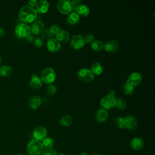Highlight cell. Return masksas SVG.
Masks as SVG:
<instances>
[{"instance_id":"3957f363","label":"cell","mask_w":155,"mask_h":155,"mask_svg":"<svg viewBox=\"0 0 155 155\" xmlns=\"http://www.w3.org/2000/svg\"><path fill=\"white\" fill-rule=\"evenodd\" d=\"M56 74L54 70L50 67H47L42 70L41 73V79L42 82L47 84H52L56 79Z\"/></svg>"},{"instance_id":"d590c367","label":"cell","mask_w":155,"mask_h":155,"mask_svg":"<svg viewBox=\"0 0 155 155\" xmlns=\"http://www.w3.org/2000/svg\"><path fill=\"white\" fill-rule=\"evenodd\" d=\"M94 36L91 35V34H88L87 35H86L84 37V40H85V43H88V44H91L94 40Z\"/></svg>"},{"instance_id":"ac0fdd59","label":"cell","mask_w":155,"mask_h":155,"mask_svg":"<svg viewBox=\"0 0 155 155\" xmlns=\"http://www.w3.org/2000/svg\"><path fill=\"white\" fill-rule=\"evenodd\" d=\"M35 7H36L35 10L37 13L44 14L48 11L49 8V3L47 1L42 0L38 2Z\"/></svg>"},{"instance_id":"bcb514c9","label":"cell","mask_w":155,"mask_h":155,"mask_svg":"<svg viewBox=\"0 0 155 155\" xmlns=\"http://www.w3.org/2000/svg\"><path fill=\"white\" fill-rule=\"evenodd\" d=\"M17 155H24V154H17Z\"/></svg>"},{"instance_id":"7a4b0ae2","label":"cell","mask_w":155,"mask_h":155,"mask_svg":"<svg viewBox=\"0 0 155 155\" xmlns=\"http://www.w3.org/2000/svg\"><path fill=\"white\" fill-rule=\"evenodd\" d=\"M27 152L30 155H39L44 150L41 142L31 139L27 145Z\"/></svg>"},{"instance_id":"5b68a950","label":"cell","mask_w":155,"mask_h":155,"mask_svg":"<svg viewBox=\"0 0 155 155\" xmlns=\"http://www.w3.org/2000/svg\"><path fill=\"white\" fill-rule=\"evenodd\" d=\"M79 79L83 82L90 83L93 81L94 78V75L90 69L82 68L79 70L77 73Z\"/></svg>"},{"instance_id":"e0dca14e","label":"cell","mask_w":155,"mask_h":155,"mask_svg":"<svg viewBox=\"0 0 155 155\" xmlns=\"http://www.w3.org/2000/svg\"><path fill=\"white\" fill-rule=\"evenodd\" d=\"M42 102V99L38 96H33L31 97L28 101V107L32 110L38 108Z\"/></svg>"},{"instance_id":"ffe728a7","label":"cell","mask_w":155,"mask_h":155,"mask_svg":"<svg viewBox=\"0 0 155 155\" xmlns=\"http://www.w3.org/2000/svg\"><path fill=\"white\" fill-rule=\"evenodd\" d=\"M108 117V111L104 109L100 108L96 113V119L99 122H105Z\"/></svg>"},{"instance_id":"1f68e13d","label":"cell","mask_w":155,"mask_h":155,"mask_svg":"<svg viewBox=\"0 0 155 155\" xmlns=\"http://www.w3.org/2000/svg\"><path fill=\"white\" fill-rule=\"evenodd\" d=\"M116 124L117 127L120 129L125 128V124H124V118L120 116L118 117L116 120Z\"/></svg>"},{"instance_id":"83f0119b","label":"cell","mask_w":155,"mask_h":155,"mask_svg":"<svg viewBox=\"0 0 155 155\" xmlns=\"http://www.w3.org/2000/svg\"><path fill=\"white\" fill-rule=\"evenodd\" d=\"M115 106L120 110H124L127 107V102L124 99L117 98Z\"/></svg>"},{"instance_id":"9a60e30c","label":"cell","mask_w":155,"mask_h":155,"mask_svg":"<svg viewBox=\"0 0 155 155\" xmlns=\"http://www.w3.org/2000/svg\"><path fill=\"white\" fill-rule=\"evenodd\" d=\"M30 86L33 90H38L42 85V82L41 78L36 74H32L29 82Z\"/></svg>"},{"instance_id":"2e32d148","label":"cell","mask_w":155,"mask_h":155,"mask_svg":"<svg viewBox=\"0 0 155 155\" xmlns=\"http://www.w3.org/2000/svg\"><path fill=\"white\" fill-rule=\"evenodd\" d=\"M47 48L50 52L54 53L60 49L61 44L55 38H53L47 41Z\"/></svg>"},{"instance_id":"8d00e7d4","label":"cell","mask_w":155,"mask_h":155,"mask_svg":"<svg viewBox=\"0 0 155 155\" xmlns=\"http://www.w3.org/2000/svg\"><path fill=\"white\" fill-rule=\"evenodd\" d=\"M44 43V40L42 39V38H37L34 40V44L36 47H41L43 45Z\"/></svg>"},{"instance_id":"30bf717a","label":"cell","mask_w":155,"mask_h":155,"mask_svg":"<svg viewBox=\"0 0 155 155\" xmlns=\"http://www.w3.org/2000/svg\"><path fill=\"white\" fill-rule=\"evenodd\" d=\"M142 81V76L141 74L138 72H133L128 76L126 83L130 84L133 87H136L141 84Z\"/></svg>"},{"instance_id":"d4e9b609","label":"cell","mask_w":155,"mask_h":155,"mask_svg":"<svg viewBox=\"0 0 155 155\" xmlns=\"http://www.w3.org/2000/svg\"><path fill=\"white\" fill-rule=\"evenodd\" d=\"M80 19V16H79V15L75 12H73L71 13H70L67 18V20L68 22L71 24H77Z\"/></svg>"},{"instance_id":"603a6c76","label":"cell","mask_w":155,"mask_h":155,"mask_svg":"<svg viewBox=\"0 0 155 155\" xmlns=\"http://www.w3.org/2000/svg\"><path fill=\"white\" fill-rule=\"evenodd\" d=\"M73 122V118L70 114H65L62 116L60 120H59V124L61 126L67 127H69Z\"/></svg>"},{"instance_id":"7402d4cb","label":"cell","mask_w":155,"mask_h":155,"mask_svg":"<svg viewBox=\"0 0 155 155\" xmlns=\"http://www.w3.org/2000/svg\"><path fill=\"white\" fill-rule=\"evenodd\" d=\"M75 12H76L79 15V16H82V17H86L90 13V8L86 5L81 4L76 9Z\"/></svg>"},{"instance_id":"ba28073f","label":"cell","mask_w":155,"mask_h":155,"mask_svg":"<svg viewBox=\"0 0 155 155\" xmlns=\"http://www.w3.org/2000/svg\"><path fill=\"white\" fill-rule=\"evenodd\" d=\"M85 45L84 37L81 35H74L71 39L70 45L74 50L81 49Z\"/></svg>"},{"instance_id":"4316f807","label":"cell","mask_w":155,"mask_h":155,"mask_svg":"<svg viewBox=\"0 0 155 155\" xmlns=\"http://www.w3.org/2000/svg\"><path fill=\"white\" fill-rule=\"evenodd\" d=\"M44 148H51L54 145V140L50 137H47L41 141Z\"/></svg>"},{"instance_id":"9c48e42d","label":"cell","mask_w":155,"mask_h":155,"mask_svg":"<svg viewBox=\"0 0 155 155\" xmlns=\"http://www.w3.org/2000/svg\"><path fill=\"white\" fill-rule=\"evenodd\" d=\"M33 136L34 139L41 142L47 137V130L45 127L42 126L36 127L33 130Z\"/></svg>"},{"instance_id":"484cf974","label":"cell","mask_w":155,"mask_h":155,"mask_svg":"<svg viewBox=\"0 0 155 155\" xmlns=\"http://www.w3.org/2000/svg\"><path fill=\"white\" fill-rule=\"evenodd\" d=\"M91 48L96 51H100L104 49V43L101 41L95 40L91 44Z\"/></svg>"},{"instance_id":"ab89813d","label":"cell","mask_w":155,"mask_h":155,"mask_svg":"<svg viewBox=\"0 0 155 155\" xmlns=\"http://www.w3.org/2000/svg\"><path fill=\"white\" fill-rule=\"evenodd\" d=\"M26 39H27V41L28 42H31L34 41V40H35L33 36L32 35H31L30 36H28Z\"/></svg>"},{"instance_id":"f35d334b","label":"cell","mask_w":155,"mask_h":155,"mask_svg":"<svg viewBox=\"0 0 155 155\" xmlns=\"http://www.w3.org/2000/svg\"><path fill=\"white\" fill-rule=\"evenodd\" d=\"M5 35V31L4 28L0 27V37H3Z\"/></svg>"},{"instance_id":"d6a6232c","label":"cell","mask_w":155,"mask_h":155,"mask_svg":"<svg viewBox=\"0 0 155 155\" xmlns=\"http://www.w3.org/2000/svg\"><path fill=\"white\" fill-rule=\"evenodd\" d=\"M56 91H57V88L54 85L51 84L48 85L47 88V93L50 96L54 95L56 93Z\"/></svg>"},{"instance_id":"f6af8a7d","label":"cell","mask_w":155,"mask_h":155,"mask_svg":"<svg viewBox=\"0 0 155 155\" xmlns=\"http://www.w3.org/2000/svg\"><path fill=\"white\" fill-rule=\"evenodd\" d=\"M57 155H66V154H64V153H58V154Z\"/></svg>"},{"instance_id":"836d02e7","label":"cell","mask_w":155,"mask_h":155,"mask_svg":"<svg viewBox=\"0 0 155 155\" xmlns=\"http://www.w3.org/2000/svg\"><path fill=\"white\" fill-rule=\"evenodd\" d=\"M49 30H50V31H51V33L53 35H57V34L61 30L60 27H59L58 25H57V24L52 25L50 27V28H49Z\"/></svg>"},{"instance_id":"5bb4252c","label":"cell","mask_w":155,"mask_h":155,"mask_svg":"<svg viewBox=\"0 0 155 155\" xmlns=\"http://www.w3.org/2000/svg\"><path fill=\"white\" fill-rule=\"evenodd\" d=\"M44 28V24L41 21H37L32 23L30 27L31 33L34 35H39L41 34Z\"/></svg>"},{"instance_id":"4fadbf2b","label":"cell","mask_w":155,"mask_h":155,"mask_svg":"<svg viewBox=\"0 0 155 155\" xmlns=\"http://www.w3.org/2000/svg\"><path fill=\"white\" fill-rule=\"evenodd\" d=\"M119 43L115 40L109 41L104 44V49L108 53H113L118 50Z\"/></svg>"},{"instance_id":"52a82bcc","label":"cell","mask_w":155,"mask_h":155,"mask_svg":"<svg viewBox=\"0 0 155 155\" xmlns=\"http://www.w3.org/2000/svg\"><path fill=\"white\" fill-rule=\"evenodd\" d=\"M58 10L63 14H68L72 11L71 1L69 0H60L57 2Z\"/></svg>"},{"instance_id":"74e56055","label":"cell","mask_w":155,"mask_h":155,"mask_svg":"<svg viewBox=\"0 0 155 155\" xmlns=\"http://www.w3.org/2000/svg\"><path fill=\"white\" fill-rule=\"evenodd\" d=\"M38 2V1H37L36 0H30L28 1V4H29L28 5L34 8V7H35L36 5Z\"/></svg>"},{"instance_id":"60d3db41","label":"cell","mask_w":155,"mask_h":155,"mask_svg":"<svg viewBox=\"0 0 155 155\" xmlns=\"http://www.w3.org/2000/svg\"><path fill=\"white\" fill-rule=\"evenodd\" d=\"M108 94L111 95V96H114L115 94V91L113 89H109L108 91Z\"/></svg>"},{"instance_id":"7bdbcfd3","label":"cell","mask_w":155,"mask_h":155,"mask_svg":"<svg viewBox=\"0 0 155 155\" xmlns=\"http://www.w3.org/2000/svg\"><path fill=\"white\" fill-rule=\"evenodd\" d=\"M92 155H104V154H101V153H94V154H93Z\"/></svg>"},{"instance_id":"e575fe53","label":"cell","mask_w":155,"mask_h":155,"mask_svg":"<svg viewBox=\"0 0 155 155\" xmlns=\"http://www.w3.org/2000/svg\"><path fill=\"white\" fill-rule=\"evenodd\" d=\"M82 4L81 1L79 0H73L71 1V7H72V11L76 12V9L79 7V5Z\"/></svg>"},{"instance_id":"d6986e66","label":"cell","mask_w":155,"mask_h":155,"mask_svg":"<svg viewBox=\"0 0 155 155\" xmlns=\"http://www.w3.org/2000/svg\"><path fill=\"white\" fill-rule=\"evenodd\" d=\"M70 33L65 30H61L57 35H55V39L61 43H66L70 39Z\"/></svg>"},{"instance_id":"8fae6325","label":"cell","mask_w":155,"mask_h":155,"mask_svg":"<svg viewBox=\"0 0 155 155\" xmlns=\"http://www.w3.org/2000/svg\"><path fill=\"white\" fill-rule=\"evenodd\" d=\"M144 145H145L144 140L139 137H133L130 142V148L134 151H139L142 150L143 148Z\"/></svg>"},{"instance_id":"6da1fadb","label":"cell","mask_w":155,"mask_h":155,"mask_svg":"<svg viewBox=\"0 0 155 155\" xmlns=\"http://www.w3.org/2000/svg\"><path fill=\"white\" fill-rule=\"evenodd\" d=\"M38 13L35 8L28 5L23 6L19 12L18 18L22 23H32L36 19Z\"/></svg>"},{"instance_id":"4dcf8cb0","label":"cell","mask_w":155,"mask_h":155,"mask_svg":"<svg viewBox=\"0 0 155 155\" xmlns=\"http://www.w3.org/2000/svg\"><path fill=\"white\" fill-rule=\"evenodd\" d=\"M57 151L53 148H44L41 155H57Z\"/></svg>"},{"instance_id":"7c38bea8","label":"cell","mask_w":155,"mask_h":155,"mask_svg":"<svg viewBox=\"0 0 155 155\" xmlns=\"http://www.w3.org/2000/svg\"><path fill=\"white\" fill-rule=\"evenodd\" d=\"M125 128L133 131L135 130L137 125V121L136 119L131 115H128L124 117Z\"/></svg>"},{"instance_id":"f1b7e54d","label":"cell","mask_w":155,"mask_h":155,"mask_svg":"<svg viewBox=\"0 0 155 155\" xmlns=\"http://www.w3.org/2000/svg\"><path fill=\"white\" fill-rule=\"evenodd\" d=\"M42 38L44 40H47V41L50 39H51L53 38V35L51 33L50 30L48 28L45 29L42 32Z\"/></svg>"},{"instance_id":"8992f818","label":"cell","mask_w":155,"mask_h":155,"mask_svg":"<svg viewBox=\"0 0 155 155\" xmlns=\"http://www.w3.org/2000/svg\"><path fill=\"white\" fill-rule=\"evenodd\" d=\"M116 101V98L114 96L108 94L101 99L100 104L104 109H111L115 107Z\"/></svg>"},{"instance_id":"f546056e","label":"cell","mask_w":155,"mask_h":155,"mask_svg":"<svg viewBox=\"0 0 155 155\" xmlns=\"http://www.w3.org/2000/svg\"><path fill=\"white\" fill-rule=\"evenodd\" d=\"M134 91V87H133L132 85L126 83L124 84L123 87V91L126 94H132Z\"/></svg>"},{"instance_id":"ee69618b","label":"cell","mask_w":155,"mask_h":155,"mask_svg":"<svg viewBox=\"0 0 155 155\" xmlns=\"http://www.w3.org/2000/svg\"><path fill=\"white\" fill-rule=\"evenodd\" d=\"M2 61V58L0 56V66H1V65Z\"/></svg>"},{"instance_id":"cb8c5ba5","label":"cell","mask_w":155,"mask_h":155,"mask_svg":"<svg viewBox=\"0 0 155 155\" xmlns=\"http://www.w3.org/2000/svg\"><path fill=\"white\" fill-rule=\"evenodd\" d=\"M104 70L103 65L100 62H95L94 63L91 68V71L92 73L96 75H100L102 73Z\"/></svg>"},{"instance_id":"277c9868","label":"cell","mask_w":155,"mask_h":155,"mask_svg":"<svg viewBox=\"0 0 155 155\" xmlns=\"http://www.w3.org/2000/svg\"><path fill=\"white\" fill-rule=\"evenodd\" d=\"M16 35L19 38H27L31 35L30 27L25 23H20L18 24L15 29Z\"/></svg>"},{"instance_id":"b9f144b4","label":"cell","mask_w":155,"mask_h":155,"mask_svg":"<svg viewBox=\"0 0 155 155\" xmlns=\"http://www.w3.org/2000/svg\"><path fill=\"white\" fill-rule=\"evenodd\" d=\"M79 155H88L86 152H85V151H82V152H81Z\"/></svg>"},{"instance_id":"44dd1931","label":"cell","mask_w":155,"mask_h":155,"mask_svg":"<svg viewBox=\"0 0 155 155\" xmlns=\"http://www.w3.org/2000/svg\"><path fill=\"white\" fill-rule=\"evenodd\" d=\"M13 73V68L11 66L2 65L0 66V76L2 77H9Z\"/></svg>"}]
</instances>
